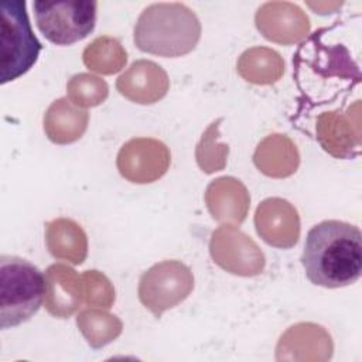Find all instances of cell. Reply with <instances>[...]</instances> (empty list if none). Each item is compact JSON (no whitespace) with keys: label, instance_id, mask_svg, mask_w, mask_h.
I'll return each mask as SVG.
<instances>
[{"label":"cell","instance_id":"1","mask_svg":"<svg viewBox=\"0 0 362 362\" xmlns=\"http://www.w3.org/2000/svg\"><path fill=\"white\" fill-rule=\"evenodd\" d=\"M301 263L315 286L338 288L355 283L362 272L359 228L337 219L314 225L307 233Z\"/></svg>","mask_w":362,"mask_h":362},{"label":"cell","instance_id":"2","mask_svg":"<svg viewBox=\"0 0 362 362\" xmlns=\"http://www.w3.org/2000/svg\"><path fill=\"white\" fill-rule=\"evenodd\" d=\"M133 35L140 51L174 58L195 48L201 23L184 3H153L139 16Z\"/></svg>","mask_w":362,"mask_h":362},{"label":"cell","instance_id":"3","mask_svg":"<svg viewBox=\"0 0 362 362\" xmlns=\"http://www.w3.org/2000/svg\"><path fill=\"white\" fill-rule=\"evenodd\" d=\"M45 277L28 260L0 257V327L7 329L28 321L41 307Z\"/></svg>","mask_w":362,"mask_h":362},{"label":"cell","instance_id":"4","mask_svg":"<svg viewBox=\"0 0 362 362\" xmlns=\"http://www.w3.org/2000/svg\"><path fill=\"white\" fill-rule=\"evenodd\" d=\"M0 25V83H7L30 71L42 45L31 30L25 1H3Z\"/></svg>","mask_w":362,"mask_h":362},{"label":"cell","instance_id":"5","mask_svg":"<svg viewBox=\"0 0 362 362\" xmlns=\"http://www.w3.org/2000/svg\"><path fill=\"white\" fill-rule=\"evenodd\" d=\"M35 23L57 45H71L88 37L96 23V1H34Z\"/></svg>","mask_w":362,"mask_h":362},{"label":"cell","instance_id":"6","mask_svg":"<svg viewBox=\"0 0 362 362\" xmlns=\"http://www.w3.org/2000/svg\"><path fill=\"white\" fill-rule=\"evenodd\" d=\"M194 288V276L180 260H163L146 270L139 281V298L156 317L182 303Z\"/></svg>","mask_w":362,"mask_h":362},{"label":"cell","instance_id":"7","mask_svg":"<svg viewBox=\"0 0 362 362\" xmlns=\"http://www.w3.org/2000/svg\"><path fill=\"white\" fill-rule=\"evenodd\" d=\"M209 253L219 267L236 276H257L266 264L256 242L233 225H222L212 232Z\"/></svg>","mask_w":362,"mask_h":362},{"label":"cell","instance_id":"8","mask_svg":"<svg viewBox=\"0 0 362 362\" xmlns=\"http://www.w3.org/2000/svg\"><path fill=\"white\" fill-rule=\"evenodd\" d=\"M171 161L168 147L151 137L126 141L117 153L116 165L123 178L136 184H148L161 178Z\"/></svg>","mask_w":362,"mask_h":362},{"label":"cell","instance_id":"9","mask_svg":"<svg viewBox=\"0 0 362 362\" xmlns=\"http://www.w3.org/2000/svg\"><path fill=\"white\" fill-rule=\"evenodd\" d=\"M255 24L266 40L283 45L300 42L310 33L308 16L290 1L262 4L256 11Z\"/></svg>","mask_w":362,"mask_h":362},{"label":"cell","instance_id":"10","mask_svg":"<svg viewBox=\"0 0 362 362\" xmlns=\"http://www.w3.org/2000/svg\"><path fill=\"white\" fill-rule=\"evenodd\" d=\"M257 235L270 246L293 247L300 238V216L287 199L273 197L259 204L255 212Z\"/></svg>","mask_w":362,"mask_h":362},{"label":"cell","instance_id":"11","mask_svg":"<svg viewBox=\"0 0 362 362\" xmlns=\"http://www.w3.org/2000/svg\"><path fill=\"white\" fill-rule=\"evenodd\" d=\"M116 89L129 100L151 105L163 99L170 89L167 72L148 59L134 61L116 81Z\"/></svg>","mask_w":362,"mask_h":362},{"label":"cell","instance_id":"12","mask_svg":"<svg viewBox=\"0 0 362 362\" xmlns=\"http://www.w3.org/2000/svg\"><path fill=\"white\" fill-rule=\"evenodd\" d=\"M332 341L324 327L298 322L290 327L276 346L279 361H325L331 358Z\"/></svg>","mask_w":362,"mask_h":362},{"label":"cell","instance_id":"13","mask_svg":"<svg viewBox=\"0 0 362 362\" xmlns=\"http://www.w3.org/2000/svg\"><path fill=\"white\" fill-rule=\"evenodd\" d=\"M83 301L82 277L64 263H54L45 272L44 304L55 318H68Z\"/></svg>","mask_w":362,"mask_h":362},{"label":"cell","instance_id":"14","mask_svg":"<svg viewBox=\"0 0 362 362\" xmlns=\"http://www.w3.org/2000/svg\"><path fill=\"white\" fill-rule=\"evenodd\" d=\"M205 204L215 221L236 226L246 219L250 195L240 180L235 177H219L206 187Z\"/></svg>","mask_w":362,"mask_h":362},{"label":"cell","instance_id":"15","mask_svg":"<svg viewBox=\"0 0 362 362\" xmlns=\"http://www.w3.org/2000/svg\"><path fill=\"white\" fill-rule=\"evenodd\" d=\"M315 133L322 148L337 158H349L359 147L358 123L351 122V109L348 115L341 112H324L318 116Z\"/></svg>","mask_w":362,"mask_h":362},{"label":"cell","instance_id":"16","mask_svg":"<svg viewBox=\"0 0 362 362\" xmlns=\"http://www.w3.org/2000/svg\"><path fill=\"white\" fill-rule=\"evenodd\" d=\"M253 163L257 170L267 177L286 178L297 171L300 154L290 137L273 133L257 144Z\"/></svg>","mask_w":362,"mask_h":362},{"label":"cell","instance_id":"17","mask_svg":"<svg viewBox=\"0 0 362 362\" xmlns=\"http://www.w3.org/2000/svg\"><path fill=\"white\" fill-rule=\"evenodd\" d=\"M89 113L68 98L54 100L44 115V132L55 144H69L82 137L88 127Z\"/></svg>","mask_w":362,"mask_h":362},{"label":"cell","instance_id":"18","mask_svg":"<svg viewBox=\"0 0 362 362\" xmlns=\"http://www.w3.org/2000/svg\"><path fill=\"white\" fill-rule=\"evenodd\" d=\"M45 245L48 252L59 260L81 264L88 255L85 230L72 219L57 218L45 223Z\"/></svg>","mask_w":362,"mask_h":362},{"label":"cell","instance_id":"19","mask_svg":"<svg viewBox=\"0 0 362 362\" xmlns=\"http://www.w3.org/2000/svg\"><path fill=\"white\" fill-rule=\"evenodd\" d=\"M239 75L255 85H272L284 74V61L280 54L267 47H252L238 59Z\"/></svg>","mask_w":362,"mask_h":362},{"label":"cell","instance_id":"20","mask_svg":"<svg viewBox=\"0 0 362 362\" xmlns=\"http://www.w3.org/2000/svg\"><path fill=\"white\" fill-rule=\"evenodd\" d=\"M82 59L88 69L102 75H112L126 65L127 52L119 40L110 35H100L83 49Z\"/></svg>","mask_w":362,"mask_h":362},{"label":"cell","instance_id":"21","mask_svg":"<svg viewBox=\"0 0 362 362\" xmlns=\"http://www.w3.org/2000/svg\"><path fill=\"white\" fill-rule=\"evenodd\" d=\"M76 325L86 342L98 349L115 341L123 329L122 321L100 308H86L76 317Z\"/></svg>","mask_w":362,"mask_h":362},{"label":"cell","instance_id":"22","mask_svg":"<svg viewBox=\"0 0 362 362\" xmlns=\"http://www.w3.org/2000/svg\"><path fill=\"white\" fill-rule=\"evenodd\" d=\"M221 122L222 119H218L206 127L195 148L197 164L206 174L221 171L226 165L229 147L225 143H218Z\"/></svg>","mask_w":362,"mask_h":362},{"label":"cell","instance_id":"23","mask_svg":"<svg viewBox=\"0 0 362 362\" xmlns=\"http://www.w3.org/2000/svg\"><path fill=\"white\" fill-rule=\"evenodd\" d=\"M68 99L78 107H93L109 95L107 83L92 74H76L66 83Z\"/></svg>","mask_w":362,"mask_h":362},{"label":"cell","instance_id":"24","mask_svg":"<svg viewBox=\"0 0 362 362\" xmlns=\"http://www.w3.org/2000/svg\"><path fill=\"white\" fill-rule=\"evenodd\" d=\"M83 300L88 305L110 308L115 303V288L110 280L98 270H86L81 274Z\"/></svg>","mask_w":362,"mask_h":362},{"label":"cell","instance_id":"25","mask_svg":"<svg viewBox=\"0 0 362 362\" xmlns=\"http://www.w3.org/2000/svg\"><path fill=\"white\" fill-rule=\"evenodd\" d=\"M308 7L314 8L315 13L320 14H327V13H332L337 7H339L342 3H307Z\"/></svg>","mask_w":362,"mask_h":362}]
</instances>
